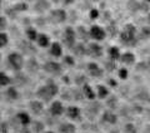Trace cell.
<instances>
[{"mask_svg": "<svg viewBox=\"0 0 150 133\" xmlns=\"http://www.w3.org/2000/svg\"><path fill=\"white\" fill-rule=\"evenodd\" d=\"M59 93V87L55 84L53 80H48V83L41 85V87L36 91V97L39 98V101L48 103L53 99L55 96H58Z\"/></svg>", "mask_w": 150, "mask_h": 133, "instance_id": "cell-1", "label": "cell"}, {"mask_svg": "<svg viewBox=\"0 0 150 133\" xmlns=\"http://www.w3.org/2000/svg\"><path fill=\"white\" fill-rule=\"evenodd\" d=\"M120 40L125 45H135L137 44V29L134 25L128 24L120 33Z\"/></svg>", "mask_w": 150, "mask_h": 133, "instance_id": "cell-2", "label": "cell"}, {"mask_svg": "<svg viewBox=\"0 0 150 133\" xmlns=\"http://www.w3.org/2000/svg\"><path fill=\"white\" fill-rule=\"evenodd\" d=\"M8 63L10 65V68H13L15 72H20L24 68V56L21 53L18 51H11L8 55Z\"/></svg>", "mask_w": 150, "mask_h": 133, "instance_id": "cell-3", "label": "cell"}, {"mask_svg": "<svg viewBox=\"0 0 150 133\" xmlns=\"http://www.w3.org/2000/svg\"><path fill=\"white\" fill-rule=\"evenodd\" d=\"M76 31H75L71 26H68L67 29L64 30V34H63V41L67 48L69 49H73L74 45L76 44Z\"/></svg>", "mask_w": 150, "mask_h": 133, "instance_id": "cell-4", "label": "cell"}, {"mask_svg": "<svg viewBox=\"0 0 150 133\" xmlns=\"http://www.w3.org/2000/svg\"><path fill=\"white\" fill-rule=\"evenodd\" d=\"M43 69L45 70L46 73H49L51 75H60L63 73V66L60 63H58V61H53V60H50V61H46V63L43 65Z\"/></svg>", "mask_w": 150, "mask_h": 133, "instance_id": "cell-5", "label": "cell"}, {"mask_svg": "<svg viewBox=\"0 0 150 133\" xmlns=\"http://www.w3.org/2000/svg\"><path fill=\"white\" fill-rule=\"evenodd\" d=\"M49 19L51 23L54 24H62L67 20V11L63 10V9H55V10H51L49 14Z\"/></svg>", "mask_w": 150, "mask_h": 133, "instance_id": "cell-6", "label": "cell"}, {"mask_svg": "<svg viewBox=\"0 0 150 133\" xmlns=\"http://www.w3.org/2000/svg\"><path fill=\"white\" fill-rule=\"evenodd\" d=\"M49 112H50L51 117H54V118L55 117H60V116L64 114L65 108H64L63 103L60 102V101H54V102H51V104H50Z\"/></svg>", "mask_w": 150, "mask_h": 133, "instance_id": "cell-7", "label": "cell"}, {"mask_svg": "<svg viewBox=\"0 0 150 133\" xmlns=\"http://www.w3.org/2000/svg\"><path fill=\"white\" fill-rule=\"evenodd\" d=\"M105 35H106L105 30L103 29L101 26H99V25H93L90 28V30H89V36L93 38L94 40H98V41H100V40L104 39Z\"/></svg>", "mask_w": 150, "mask_h": 133, "instance_id": "cell-8", "label": "cell"}, {"mask_svg": "<svg viewBox=\"0 0 150 133\" xmlns=\"http://www.w3.org/2000/svg\"><path fill=\"white\" fill-rule=\"evenodd\" d=\"M86 54L93 56V58H100L103 55V48L98 43H90L86 46Z\"/></svg>", "mask_w": 150, "mask_h": 133, "instance_id": "cell-9", "label": "cell"}, {"mask_svg": "<svg viewBox=\"0 0 150 133\" xmlns=\"http://www.w3.org/2000/svg\"><path fill=\"white\" fill-rule=\"evenodd\" d=\"M67 116L69 119H71V121H80L81 119V111L79 107L70 106L67 109Z\"/></svg>", "mask_w": 150, "mask_h": 133, "instance_id": "cell-10", "label": "cell"}, {"mask_svg": "<svg viewBox=\"0 0 150 133\" xmlns=\"http://www.w3.org/2000/svg\"><path fill=\"white\" fill-rule=\"evenodd\" d=\"M29 108L33 114L35 116H40L41 113L44 112V103L41 101H38V99H34L29 103Z\"/></svg>", "mask_w": 150, "mask_h": 133, "instance_id": "cell-11", "label": "cell"}, {"mask_svg": "<svg viewBox=\"0 0 150 133\" xmlns=\"http://www.w3.org/2000/svg\"><path fill=\"white\" fill-rule=\"evenodd\" d=\"M88 72L94 78H101L103 74H104V70L96 63H88Z\"/></svg>", "mask_w": 150, "mask_h": 133, "instance_id": "cell-12", "label": "cell"}, {"mask_svg": "<svg viewBox=\"0 0 150 133\" xmlns=\"http://www.w3.org/2000/svg\"><path fill=\"white\" fill-rule=\"evenodd\" d=\"M101 119L104 123H108V124H115V123L118 122V116L110 109V111H105L103 113Z\"/></svg>", "mask_w": 150, "mask_h": 133, "instance_id": "cell-13", "label": "cell"}, {"mask_svg": "<svg viewBox=\"0 0 150 133\" xmlns=\"http://www.w3.org/2000/svg\"><path fill=\"white\" fill-rule=\"evenodd\" d=\"M4 94H5V98L10 102H15L19 99V92H18L16 87H8Z\"/></svg>", "mask_w": 150, "mask_h": 133, "instance_id": "cell-14", "label": "cell"}, {"mask_svg": "<svg viewBox=\"0 0 150 133\" xmlns=\"http://www.w3.org/2000/svg\"><path fill=\"white\" fill-rule=\"evenodd\" d=\"M81 92L84 94V98L89 99V101H95V92H94V89L88 83H85V84L83 85Z\"/></svg>", "mask_w": 150, "mask_h": 133, "instance_id": "cell-15", "label": "cell"}, {"mask_svg": "<svg viewBox=\"0 0 150 133\" xmlns=\"http://www.w3.org/2000/svg\"><path fill=\"white\" fill-rule=\"evenodd\" d=\"M11 82H14V87H24V85L29 82L28 80V78H26V75H24L23 73H20V72H16V75H15V78H14Z\"/></svg>", "mask_w": 150, "mask_h": 133, "instance_id": "cell-16", "label": "cell"}, {"mask_svg": "<svg viewBox=\"0 0 150 133\" xmlns=\"http://www.w3.org/2000/svg\"><path fill=\"white\" fill-rule=\"evenodd\" d=\"M15 119L19 122V124H21V126H28L31 122L29 113H26V112H19L15 116Z\"/></svg>", "mask_w": 150, "mask_h": 133, "instance_id": "cell-17", "label": "cell"}, {"mask_svg": "<svg viewBox=\"0 0 150 133\" xmlns=\"http://www.w3.org/2000/svg\"><path fill=\"white\" fill-rule=\"evenodd\" d=\"M50 54L53 55V56H55V58H59V56H62L63 55V46H62V44L58 43V41L53 43L51 46H50Z\"/></svg>", "mask_w": 150, "mask_h": 133, "instance_id": "cell-18", "label": "cell"}, {"mask_svg": "<svg viewBox=\"0 0 150 133\" xmlns=\"http://www.w3.org/2000/svg\"><path fill=\"white\" fill-rule=\"evenodd\" d=\"M119 60L125 65H131V64L135 63V55L133 53H130V51H126V53L121 54Z\"/></svg>", "mask_w": 150, "mask_h": 133, "instance_id": "cell-19", "label": "cell"}, {"mask_svg": "<svg viewBox=\"0 0 150 133\" xmlns=\"http://www.w3.org/2000/svg\"><path fill=\"white\" fill-rule=\"evenodd\" d=\"M26 70L29 73H31V74H34V73H36L38 70H39V63L36 61V59L35 58H30L29 60L26 61Z\"/></svg>", "mask_w": 150, "mask_h": 133, "instance_id": "cell-20", "label": "cell"}, {"mask_svg": "<svg viewBox=\"0 0 150 133\" xmlns=\"http://www.w3.org/2000/svg\"><path fill=\"white\" fill-rule=\"evenodd\" d=\"M49 6H50V3L48 1V0H36L34 9L38 13H43L45 10H48Z\"/></svg>", "mask_w": 150, "mask_h": 133, "instance_id": "cell-21", "label": "cell"}, {"mask_svg": "<svg viewBox=\"0 0 150 133\" xmlns=\"http://www.w3.org/2000/svg\"><path fill=\"white\" fill-rule=\"evenodd\" d=\"M36 43H38V45H39L40 48H48V46L50 45V39H49V36L46 34H43V33H41V34L38 35Z\"/></svg>", "mask_w": 150, "mask_h": 133, "instance_id": "cell-22", "label": "cell"}, {"mask_svg": "<svg viewBox=\"0 0 150 133\" xmlns=\"http://www.w3.org/2000/svg\"><path fill=\"white\" fill-rule=\"evenodd\" d=\"M59 132L60 133H75L76 132V127L73 123H62L59 126Z\"/></svg>", "mask_w": 150, "mask_h": 133, "instance_id": "cell-23", "label": "cell"}, {"mask_svg": "<svg viewBox=\"0 0 150 133\" xmlns=\"http://www.w3.org/2000/svg\"><path fill=\"white\" fill-rule=\"evenodd\" d=\"M100 108H101V104L98 103L95 101H91V103L88 106V112L90 113L91 116H96L98 113L100 112Z\"/></svg>", "mask_w": 150, "mask_h": 133, "instance_id": "cell-24", "label": "cell"}, {"mask_svg": "<svg viewBox=\"0 0 150 133\" xmlns=\"http://www.w3.org/2000/svg\"><path fill=\"white\" fill-rule=\"evenodd\" d=\"M109 94H110V92H109V89H108L105 85H103V84L98 85V93H96V97L98 98L106 99L108 97H109Z\"/></svg>", "mask_w": 150, "mask_h": 133, "instance_id": "cell-25", "label": "cell"}, {"mask_svg": "<svg viewBox=\"0 0 150 133\" xmlns=\"http://www.w3.org/2000/svg\"><path fill=\"white\" fill-rule=\"evenodd\" d=\"M108 55H109V59L116 61V60H119V59H120L121 53H120L119 48H116V46H111V48L108 50Z\"/></svg>", "mask_w": 150, "mask_h": 133, "instance_id": "cell-26", "label": "cell"}, {"mask_svg": "<svg viewBox=\"0 0 150 133\" xmlns=\"http://www.w3.org/2000/svg\"><path fill=\"white\" fill-rule=\"evenodd\" d=\"M25 34H26V38H28V40H29V41H35L38 39L39 33L35 30V28H28L26 31H25Z\"/></svg>", "mask_w": 150, "mask_h": 133, "instance_id": "cell-27", "label": "cell"}, {"mask_svg": "<svg viewBox=\"0 0 150 133\" xmlns=\"http://www.w3.org/2000/svg\"><path fill=\"white\" fill-rule=\"evenodd\" d=\"M73 50H74V54L76 56H83V55L86 54V48L83 44H75Z\"/></svg>", "mask_w": 150, "mask_h": 133, "instance_id": "cell-28", "label": "cell"}, {"mask_svg": "<svg viewBox=\"0 0 150 133\" xmlns=\"http://www.w3.org/2000/svg\"><path fill=\"white\" fill-rule=\"evenodd\" d=\"M10 83H11V78L6 73L0 72V85L1 87H8Z\"/></svg>", "mask_w": 150, "mask_h": 133, "instance_id": "cell-29", "label": "cell"}, {"mask_svg": "<svg viewBox=\"0 0 150 133\" xmlns=\"http://www.w3.org/2000/svg\"><path fill=\"white\" fill-rule=\"evenodd\" d=\"M21 46L20 48L25 51V54H28V53H34L35 51V49L33 48V45L30 44V43H26V41H21V44H20Z\"/></svg>", "mask_w": 150, "mask_h": 133, "instance_id": "cell-30", "label": "cell"}, {"mask_svg": "<svg viewBox=\"0 0 150 133\" xmlns=\"http://www.w3.org/2000/svg\"><path fill=\"white\" fill-rule=\"evenodd\" d=\"M123 131H124V133H138L137 127H135V124H133V123H126L123 128Z\"/></svg>", "mask_w": 150, "mask_h": 133, "instance_id": "cell-31", "label": "cell"}, {"mask_svg": "<svg viewBox=\"0 0 150 133\" xmlns=\"http://www.w3.org/2000/svg\"><path fill=\"white\" fill-rule=\"evenodd\" d=\"M34 127H33V131H34L35 133H41L44 131V123L43 122H39V121H35L34 122V124H33Z\"/></svg>", "mask_w": 150, "mask_h": 133, "instance_id": "cell-32", "label": "cell"}, {"mask_svg": "<svg viewBox=\"0 0 150 133\" xmlns=\"http://www.w3.org/2000/svg\"><path fill=\"white\" fill-rule=\"evenodd\" d=\"M104 65H105V69L108 70V72H112V70L115 69V60H111V59H109V60H106L105 63H104Z\"/></svg>", "mask_w": 150, "mask_h": 133, "instance_id": "cell-33", "label": "cell"}, {"mask_svg": "<svg viewBox=\"0 0 150 133\" xmlns=\"http://www.w3.org/2000/svg\"><path fill=\"white\" fill-rule=\"evenodd\" d=\"M9 41V38H8V34L5 33L0 31V48H3V46H5Z\"/></svg>", "mask_w": 150, "mask_h": 133, "instance_id": "cell-34", "label": "cell"}, {"mask_svg": "<svg viewBox=\"0 0 150 133\" xmlns=\"http://www.w3.org/2000/svg\"><path fill=\"white\" fill-rule=\"evenodd\" d=\"M106 99H108V107H109L111 111H112V109H115L116 106H118V101H116V98L115 97H112V98L108 97Z\"/></svg>", "mask_w": 150, "mask_h": 133, "instance_id": "cell-35", "label": "cell"}, {"mask_svg": "<svg viewBox=\"0 0 150 133\" xmlns=\"http://www.w3.org/2000/svg\"><path fill=\"white\" fill-rule=\"evenodd\" d=\"M14 11H25V10H28V5L25 3H19V4H16V5H14Z\"/></svg>", "mask_w": 150, "mask_h": 133, "instance_id": "cell-36", "label": "cell"}, {"mask_svg": "<svg viewBox=\"0 0 150 133\" xmlns=\"http://www.w3.org/2000/svg\"><path fill=\"white\" fill-rule=\"evenodd\" d=\"M128 75H129V72H128V69H126V68H120L119 69L118 77L120 79H126V78H128Z\"/></svg>", "mask_w": 150, "mask_h": 133, "instance_id": "cell-37", "label": "cell"}, {"mask_svg": "<svg viewBox=\"0 0 150 133\" xmlns=\"http://www.w3.org/2000/svg\"><path fill=\"white\" fill-rule=\"evenodd\" d=\"M8 26V20L5 16H0V31L5 30Z\"/></svg>", "mask_w": 150, "mask_h": 133, "instance_id": "cell-38", "label": "cell"}, {"mask_svg": "<svg viewBox=\"0 0 150 133\" xmlns=\"http://www.w3.org/2000/svg\"><path fill=\"white\" fill-rule=\"evenodd\" d=\"M89 16H90L91 20H94V19H98V18H99V10H98V9H91L90 13H89Z\"/></svg>", "mask_w": 150, "mask_h": 133, "instance_id": "cell-39", "label": "cell"}, {"mask_svg": "<svg viewBox=\"0 0 150 133\" xmlns=\"http://www.w3.org/2000/svg\"><path fill=\"white\" fill-rule=\"evenodd\" d=\"M64 63L67 64V65H70V66H71V65H74L75 60H74V58H73V56L67 55V56H65V58H64Z\"/></svg>", "mask_w": 150, "mask_h": 133, "instance_id": "cell-40", "label": "cell"}, {"mask_svg": "<svg viewBox=\"0 0 150 133\" xmlns=\"http://www.w3.org/2000/svg\"><path fill=\"white\" fill-rule=\"evenodd\" d=\"M21 133H31L29 131V128H28V126H23V129H21Z\"/></svg>", "mask_w": 150, "mask_h": 133, "instance_id": "cell-41", "label": "cell"}, {"mask_svg": "<svg viewBox=\"0 0 150 133\" xmlns=\"http://www.w3.org/2000/svg\"><path fill=\"white\" fill-rule=\"evenodd\" d=\"M75 1V0H63V3L65 4V5H70V4H73Z\"/></svg>", "mask_w": 150, "mask_h": 133, "instance_id": "cell-42", "label": "cell"}, {"mask_svg": "<svg viewBox=\"0 0 150 133\" xmlns=\"http://www.w3.org/2000/svg\"><path fill=\"white\" fill-rule=\"evenodd\" d=\"M109 133H120V132H119V129H115V128H114V129H111Z\"/></svg>", "mask_w": 150, "mask_h": 133, "instance_id": "cell-43", "label": "cell"}, {"mask_svg": "<svg viewBox=\"0 0 150 133\" xmlns=\"http://www.w3.org/2000/svg\"><path fill=\"white\" fill-rule=\"evenodd\" d=\"M148 23L150 24V14H149V16H148Z\"/></svg>", "mask_w": 150, "mask_h": 133, "instance_id": "cell-44", "label": "cell"}, {"mask_svg": "<svg viewBox=\"0 0 150 133\" xmlns=\"http://www.w3.org/2000/svg\"><path fill=\"white\" fill-rule=\"evenodd\" d=\"M1 4H3V3H1V0H0V10H1Z\"/></svg>", "mask_w": 150, "mask_h": 133, "instance_id": "cell-45", "label": "cell"}, {"mask_svg": "<svg viewBox=\"0 0 150 133\" xmlns=\"http://www.w3.org/2000/svg\"><path fill=\"white\" fill-rule=\"evenodd\" d=\"M45 133H54V132H51V131H48V132H45Z\"/></svg>", "mask_w": 150, "mask_h": 133, "instance_id": "cell-46", "label": "cell"}, {"mask_svg": "<svg viewBox=\"0 0 150 133\" xmlns=\"http://www.w3.org/2000/svg\"><path fill=\"white\" fill-rule=\"evenodd\" d=\"M0 63H1V55H0Z\"/></svg>", "mask_w": 150, "mask_h": 133, "instance_id": "cell-47", "label": "cell"}, {"mask_svg": "<svg viewBox=\"0 0 150 133\" xmlns=\"http://www.w3.org/2000/svg\"><path fill=\"white\" fill-rule=\"evenodd\" d=\"M0 99H1V92H0Z\"/></svg>", "mask_w": 150, "mask_h": 133, "instance_id": "cell-48", "label": "cell"}, {"mask_svg": "<svg viewBox=\"0 0 150 133\" xmlns=\"http://www.w3.org/2000/svg\"><path fill=\"white\" fill-rule=\"evenodd\" d=\"M0 117H1V114H0Z\"/></svg>", "mask_w": 150, "mask_h": 133, "instance_id": "cell-49", "label": "cell"}, {"mask_svg": "<svg viewBox=\"0 0 150 133\" xmlns=\"http://www.w3.org/2000/svg\"><path fill=\"white\" fill-rule=\"evenodd\" d=\"M149 1H150V0H149Z\"/></svg>", "mask_w": 150, "mask_h": 133, "instance_id": "cell-50", "label": "cell"}]
</instances>
